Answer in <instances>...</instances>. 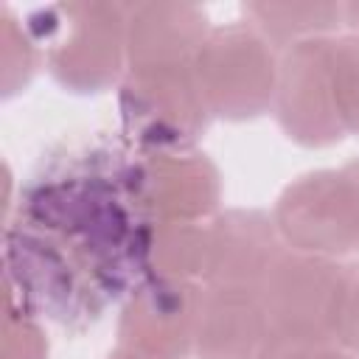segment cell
Listing matches in <instances>:
<instances>
[{
  "instance_id": "cell-22",
  "label": "cell",
  "mask_w": 359,
  "mask_h": 359,
  "mask_svg": "<svg viewBox=\"0 0 359 359\" xmlns=\"http://www.w3.org/2000/svg\"><path fill=\"white\" fill-rule=\"evenodd\" d=\"M323 359H359L356 353H348V351H342V348H334V351H328Z\"/></svg>"
},
{
  "instance_id": "cell-6",
  "label": "cell",
  "mask_w": 359,
  "mask_h": 359,
  "mask_svg": "<svg viewBox=\"0 0 359 359\" xmlns=\"http://www.w3.org/2000/svg\"><path fill=\"white\" fill-rule=\"evenodd\" d=\"M129 194L135 210L149 224H177L208 219L219 199L222 182L216 165L191 149L143 151L132 165Z\"/></svg>"
},
{
  "instance_id": "cell-21",
  "label": "cell",
  "mask_w": 359,
  "mask_h": 359,
  "mask_svg": "<svg viewBox=\"0 0 359 359\" xmlns=\"http://www.w3.org/2000/svg\"><path fill=\"white\" fill-rule=\"evenodd\" d=\"M107 359H157V356H149V353H140V351H132L126 345H118Z\"/></svg>"
},
{
  "instance_id": "cell-7",
  "label": "cell",
  "mask_w": 359,
  "mask_h": 359,
  "mask_svg": "<svg viewBox=\"0 0 359 359\" xmlns=\"http://www.w3.org/2000/svg\"><path fill=\"white\" fill-rule=\"evenodd\" d=\"M345 266L337 258L283 250L258 286L272 331L334 339V314Z\"/></svg>"
},
{
  "instance_id": "cell-20",
  "label": "cell",
  "mask_w": 359,
  "mask_h": 359,
  "mask_svg": "<svg viewBox=\"0 0 359 359\" xmlns=\"http://www.w3.org/2000/svg\"><path fill=\"white\" fill-rule=\"evenodd\" d=\"M342 171H345L348 182H351V188H353V196H356V205H359V160H351V163H345V165H342Z\"/></svg>"
},
{
  "instance_id": "cell-2",
  "label": "cell",
  "mask_w": 359,
  "mask_h": 359,
  "mask_svg": "<svg viewBox=\"0 0 359 359\" xmlns=\"http://www.w3.org/2000/svg\"><path fill=\"white\" fill-rule=\"evenodd\" d=\"M275 48L244 20L210 28L194 76L210 118L250 121L269 109L278 87Z\"/></svg>"
},
{
  "instance_id": "cell-8",
  "label": "cell",
  "mask_w": 359,
  "mask_h": 359,
  "mask_svg": "<svg viewBox=\"0 0 359 359\" xmlns=\"http://www.w3.org/2000/svg\"><path fill=\"white\" fill-rule=\"evenodd\" d=\"M199 297L202 283L196 280L149 275L121 311V345L157 359H188L194 353Z\"/></svg>"
},
{
  "instance_id": "cell-18",
  "label": "cell",
  "mask_w": 359,
  "mask_h": 359,
  "mask_svg": "<svg viewBox=\"0 0 359 359\" xmlns=\"http://www.w3.org/2000/svg\"><path fill=\"white\" fill-rule=\"evenodd\" d=\"M334 348H337L334 339L300 337V334H286V331H272L269 328V334H266L255 359H323Z\"/></svg>"
},
{
  "instance_id": "cell-13",
  "label": "cell",
  "mask_w": 359,
  "mask_h": 359,
  "mask_svg": "<svg viewBox=\"0 0 359 359\" xmlns=\"http://www.w3.org/2000/svg\"><path fill=\"white\" fill-rule=\"evenodd\" d=\"M208 255V224L177 222V224H149L146 261L154 275L196 280L205 275Z\"/></svg>"
},
{
  "instance_id": "cell-16",
  "label": "cell",
  "mask_w": 359,
  "mask_h": 359,
  "mask_svg": "<svg viewBox=\"0 0 359 359\" xmlns=\"http://www.w3.org/2000/svg\"><path fill=\"white\" fill-rule=\"evenodd\" d=\"M334 342L337 348L359 356V264L345 266L342 289L334 314Z\"/></svg>"
},
{
  "instance_id": "cell-17",
  "label": "cell",
  "mask_w": 359,
  "mask_h": 359,
  "mask_svg": "<svg viewBox=\"0 0 359 359\" xmlns=\"http://www.w3.org/2000/svg\"><path fill=\"white\" fill-rule=\"evenodd\" d=\"M48 339L28 314L6 311L3 323V359H45Z\"/></svg>"
},
{
  "instance_id": "cell-14",
  "label": "cell",
  "mask_w": 359,
  "mask_h": 359,
  "mask_svg": "<svg viewBox=\"0 0 359 359\" xmlns=\"http://www.w3.org/2000/svg\"><path fill=\"white\" fill-rule=\"evenodd\" d=\"M0 45H3V93L14 95L31 81L36 70V39L28 34V25L17 22L11 8H3Z\"/></svg>"
},
{
  "instance_id": "cell-9",
  "label": "cell",
  "mask_w": 359,
  "mask_h": 359,
  "mask_svg": "<svg viewBox=\"0 0 359 359\" xmlns=\"http://www.w3.org/2000/svg\"><path fill=\"white\" fill-rule=\"evenodd\" d=\"M286 250L272 213L255 208H233L216 213L208 224L205 286L258 292L272 264Z\"/></svg>"
},
{
  "instance_id": "cell-4",
  "label": "cell",
  "mask_w": 359,
  "mask_h": 359,
  "mask_svg": "<svg viewBox=\"0 0 359 359\" xmlns=\"http://www.w3.org/2000/svg\"><path fill=\"white\" fill-rule=\"evenodd\" d=\"M289 250L339 258L359 252V205L342 168H320L292 180L272 210Z\"/></svg>"
},
{
  "instance_id": "cell-1",
  "label": "cell",
  "mask_w": 359,
  "mask_h": 359,
  "mask_svg": "<svg viewBox=\"0 0 359 359\" xmlns=\"http://www.w3.org/2000/svg\"><path fill=\"white\" fill-rule=\"evenodd\" d=\"M31 36L48 42L53 79L73 93L112 87L126 65V6L59 3L34 11Z\"/></svg>"
},
{
  "instance_id": "cell-3",
  "label": "cell",
  "mask_w": 359,
  "mask_h": 359,
  "mask_svg": "<svg viewBox=\"0 0 359 359\" xmlns=\"http://www.w3.org/2000/svg\"><path fill=\"white\" fill-rule=\"evenodd\" d=\"M118 104L126 132L143 151L191 149L210 121L194 65L126 67Z\"/></svg>"
},
{
  "instance_id": "cell-15",
  "label": "cell",
  "mask_w": 359,
  "mask_h": 359,
  "mask_svg": "<svg viewBox=\"0 0 359 359\" xmlns=\"http://www.w3.org/2000/svg\"><path fill=\"white\" fill-rule=\"evenodd\" d=\"M331 70L345 129L359 135V34L331 39Z\"/></svg>"
},
{
  "instance_id": "cell-10",
  "label": "cell",
  "mask_w": 359,
  "mask_h": 359,
  "mask_svg": "<svg viewBox=\"0 0 359 359\" xmlns=\"http://www.w3.org/2000/svg\"><path fill=\"white\" fill-rule=\"evenodd\" d=\"M210 34L208 14L191 3L126 6V67L194 65Z\"/></svg>"
},
{
  "instance_id": "cell-19",
  "label": "cell",
  "mask_w": 359,
  "mask_h": 359,
  "mask_svg": "<svg viewBox=\"0 0 359 359\" xmlns=\"http://www.w3.org/2000/svg\"><path fill=\"white\" fill-rule=\"evenodd\" d=\"M342 22L351 25L353 34H359V3H342Z\"/></svg>"
},
{
  "instance_id": "cell-11",
  "label": "cell",
  "mask_w": 359,
  "mask_h": 359,
  "mask_svg": "<svg viewBox=\"0 0 359 359\" xmlns=\"http://www.w3.org/2000/svg\"><path fill=\"white\" fill-rule=\"evenodd\" d=\"M269 334L258 292L202 286L194 356L196 359H255Z\"/></svg>"
},
{
  "instance_id": "cell-12",
  "label": "cell",
  "mask_w": 359,
  "mask_h": 359,
  "mask_svg": "<svg viewBox=\"0 0 359 359\" xmlns=\"http://www.w3.org/2000/svg\"><path fill=\"white\" fill-rule=\"evenodd\" d=\"M247 22L280 50H289L309 39H325L342 22V3H300V0H264L244 6Z\"/></svg>"
},
{
  "instance_id": "cell-5",
  "label": "cell",
  "mask_w": 359,
  "mask_h": 359,
  "mask_svg": "<svg viewBox=\"0 0 359 359\" xmlns=\"http://www.w3.org/2000/svg\"><path fill=\"white\" fill-rule=\"evenodd\" d=\"M331 39H309L280 53L275 112L289 140L300 146H331L348 135L331 70Z\"/></svg>"
}]
</instances>
